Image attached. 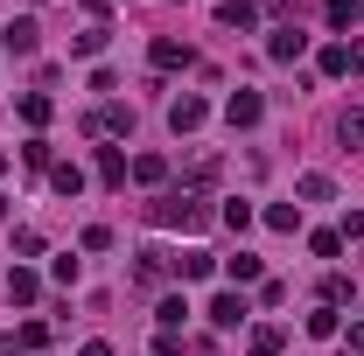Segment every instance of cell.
Returning a JSON list of instances; mask_svg holds the SVG:
<instances>
[{
  "mask_svg": "<svg viewBox=\"0 0 364 356\" xmlns=\"http://www.w3.org/2000/svg\"><path fill=\"white\" fill-rule=\"evenodd\" d=\"M49 182H56V196H77V189H85V168H77V161H56Z\"/></svg>",
  "mask_w": 364,
  "mask_h": 356,
  "instance_id": "cell-11",
  "label": "cell"
},
{
  "mask_svg": "<svg viewBox=\"0 0 364 356\" xmlns=\"http://www.w3.org/2000/svg\"><path fill=\"white\" fill-rule=\"evenodd\" d=\"M210 266H218L210 252H182V259H176V279H210Z\"/></svg>",
  "mask_w": 364,
  "mask_h": 356,
  "instance_id": "cell-12",
  "label": "cell"
},
{
  "mask_svg": "<svg viewBox=\"0 0 364 356\" xmlns=\"http://www.w3.org/2000/svg\"><path fill=\"white\" fill-rule=\"evenodd\" d=\"M147 56H154V70H189V63H196V49L176 43V35H154V49H147Z\"/></svg>",
  "mask_w": 364,
  "mask_h": 356,
  "instance_id": "cell-3",
  "label": "cell"
},
{
  "mask_svg": "<svg viewBox=\"0 0 364 356\" xmlns=\"http://www.w3.org/2000/svg\"><path fill=\"white\" fill-rule=\"evenodd\" d=\"M154 314H161V328H182V314H189V308H182L176 294H168V301H161V308H154Z\"/></svg>",
  "mask_w": 364,
  "mask_h": 356,
  "instance_id": "cell-28",
  "label": "cell"
},
{
  "mask_svg": "<svg viewBox=\"0 0 364 356\" xmlns=\"http://www.w3.org/2000/svg\"><path fill=\"white\" fill-rule=\"evenodd\" d=\"M267 223H273V230H301V203H273Z\"/></svg>",
  "mask_w": 364,
  "mask_h": 356,
  "instance_id": "cell-17",
  "label": "cell"
},
{
  "mask_svg": "<svg viewBox=\"0 0 364 356\" xmlns=\"http://www.w3.org/2000/svg\"><path fill=\"white\" fill-rule=\"evenodd\" d=\"M134 175H140V182H161V175H168V161H161V154H140Z\"/></svg>",
  "mask_w": 364,
  "mask_h": 356,
  "instance_id": "cell-25",
  "label": "cell"
},
{
  "mask_svg": "<svg viewBox=\"0 0 364 356\" xmlns=\"http://www.w3.org/2000/svg\"><path fill=\"white\" fill-rule=\"evenodd\" d=\"M85 356H112V350H105V343H85Z\"/></svg>",
  "mask_w": 364,
  "mask_h": 356,
  "instance_id": "cell-32",
  "label": "cell"
},
{
  "mask_svg": "<svg viewBox=\"0 0 364 356\" xmlns=\"http://www.w3.org/2000/svg\"><path fill=\"white\" fill-rule=\"evenodd\" d=\"M225 272H231V279H238V287H245V279H259V272H267V266H259L252 252H238V259H225Z\"/></svg>",
  "mask_w": 364,
  "mask_h": 356,
  "instance_id": "cell-18",
  "label": "cell"
},
{
  "mask_svg": "<svg viewBox=\"0 0 364 356\" xmlns=\"http://www.w3.org/2000/svg\"><path fill=\"white\" fill-rule=\"evenodd\" d=\"M350 70H358V77H364V43H358V49H350Z\"/></svg>",
  "mask_w": 364,
  "mask_h": 356,
  "instance_id": "cell-31",
  "label": "cell"
},
{
  "mask_svg": "<svg viewBox=\"0 0 364 356\" xmlns=\"http://www.w3.org/2000/svg\"><path fill=\"white\" fill-rule=\"evenodd\" d=\"M98 182H105V189L127 182V154H119V147H98Z\"/></svg>",
  "mask_w": 364,
  "mask_h": 356,
  "instance_id": "cell-8",
  "label": "cell"
},
{
  "mask_svg": "<svg viewBox=\"0 0 364 356\" xmlns=\"http://www.w3.org/2000/svg\"><path fill=\"white\" fill-rule=\"evenodd\" d=\"M309 335H336V308H316V314H309Z\"/></svg>",
  "mask_w": 364,
  "mask_h": 356,
  "instance_id": "cell-27",
  "label": "cell"
},
{
  "mask_svg": "<svg viewBox=\"0 0 364 356\" xmlns=\"http://www.w3.org/2000/svg\"><path fill=\"white\" fill-rule=\"evenodd\" d=\"M225 119L238 126V133L259 126V119H267V98H259V91H231V98H225Z\"/></svg>",
  "mask_w": 364,
  "mask_h": 356,
  "instance_id": "cell-2",
  "label": "cell"
},
{
  "mask_svg": "<svg viewBox=\"0 0 364 356\" xmlns=\"http://www.w3.org/2000/svg\"><path fill=\"white\" fill-rule=\"evenodd\" d=\"M0 356H21V343H0Z\"/></svg>",
  "mask_w": 364,
  "mask_h": 356,
  "instance_id": "cell-33",
  "label": "cell"
},
{
  "mask_svg": "<svg viewBox=\"0 0 364 356\" xmlns=\"http://www.w3.org/2000/svg\"><path fill=\"white\" fill-rule=\"evenodd\" d=\"M210 321H218V328H238V321H245V301H238V294H218V301H210Z\"/></svg>",
  "mask_w": 364,
  "mask_h": 356,
  "instance_id": "cell-9",
  "label": "cell"
},
{
  "mask_svg": "<svg viewBox=\"0 0 364 356\" xmlns=\"http://www.w3.org/2000/svg\"><path fill=\"white\" fill-rule=\"evenodd\" d=\"M161 272H168V259H161V252H140V287H154Z\"/></svg>",
  "mask_w": 364,
  "mask_h": 356,
  "instance_id": "cell-24",
  "label": "cell"
},
{
  "mask_svg": "<svg viewBox=\"0 0 364 356\" xmlns=\"http://www.w3.org/2000/svg\"><path fill=\"white\" fill-rule=\"evenodd\" d=\"M127 126H134L127 105H98V112H91V133H98V140H105V133H127Z\"/></svg>",
  "mask_w": 364,
  "mask_h": 356,
  "instance_id": "cell-7",
  "label": "cell"
},
{
  "mask_svg": "<svg viewBox=\"0 0 364 356\" xmlns=\"http://www.w3.org/2000/svg\"><path fill=\"white\" fill-rule=\"evenodd\" d=\"M343 238H364V210H358V217H343Z\"/></svg>",
  "mask_w": 364,
  "mask_h": 356,
  "instance_id": "cell-29",
  "label": "cell"
},
{
  "mask_svg": "<svg viewBox=\"0 0 364 356\" xmlns=\"http://www.w3.org/2000/svg\"><path fill=\"white\" fill-rule=\"evenodd\" d=\"M7 294H14L21 308H28V301L43 294V279H36V272H28V266H14V272H7Z\"/></svg>",
  "mask_w": 364,
  "mask_h": 356,
  "instance_id": "cell-10",
  "label": "cell"
},
{
  "mask_svg": "<svg viewBox=\"0 0 364 356\" xmlns=\"http://www.w3.org/2000/svg\"><path fill=\"white\" fill-rule=\"evenodd\" d=\"M322 70H329V77H343V70H350V49L329 43V49H322Z\"/></svg>",
  "mask_w": 364,
  "mask_h": 356,
  "instance_id": "cell-22",
  "label": "cell"
},
{
  "mask_svg": "<svg viewBox=\"0 0 364 356\" xmlns=\"http://www.w3.org/2000/svg\"><path fill=\"white\" fill-rule=\"evenodd\" d=\"M49 279H56V287H77V259H70V252H63V259H56V266H49Z\"/></svg>",
  "mask_w": 364,
  "mask_h": 356,
  "instance_id": "cell-26",
  "label": "cell"
},
{
  "mask_svg": "<svg viewBox=\"0 0 364 356\" xmlns=\"http://www.w3.org/2000/svg\"><path fill=\"white\" fill-rule=\"evenodd\" d=\"M280 343H287L280 328H252V343H245V356H280Z\"/></svg>",
  "mask_w": 364,
  "mask_h": 356,
  "instance_id": "cell-14",
  "label": "cell"
},
{
  "mask_svg": "<svg viewBox=\"0 0 364 356\" xmlns=\"http://www.w3.org/2000/svg\"><path fill=\"white\" fill-rule=\"evenodd\" d=\"M350 21H364V0H329V28H350Z\"/></svg>",
  "mask_w": 364,
  "mask_h": 356,
  "instance_id": "cell-16",
  "label": "cell"
},
{
  "mask_svg": "<svg viewBox=\"0 0 364 356\" xmlns=\"http://www.w3.org/2000/svg\"><path fill=\"white\" fill-rule=\"evenodd\" d=\"M301 49H309V35H301V28H273V43H267V56H273V63H294V56H301Z\"/></svg>",
  "mask_w": 364,
  "mask_h": 356,
  "instance_id": "cell-6",
  "label": "cell"
},
{
  "mask_svg": "<svg viewBox=\"0 0 364 356\" xmlns=\"http://www.w3.org/2000/svg\"><path fill=\"white\" fill-rule=\"evenodd\" d=\"M309 245H316V259H336V252H343V230H316Z\"/></svg>",
  "mask_w": 364,
  "mask_h": 356,
  "instance_id": "cell-23",
  "label": "cell"
},
{
  "mask_svg": "<svg viewBox=\"0 0 364 356\" xmlns=\"http://www.w3.org/2000/svg\"><path fill=\"white\" fill-rule=\"evenodd\" d=\"M147 217H154V223H182V230H196V223L210 217V210H203V203H196V196L182 189V196H161V203H154Z\"/></svg>",
  "mask_w": 364,
  "mask_h": 356,
  "instance_id": "cell-1",
  "label": "cell"
},
{
  "mask_svg": "<svg viewBox=\"0 0 364 356\" xmlns=\"http://www.w3.org/2000/svg\"><path fill=\"white\" fill-rule=\"evenodd\" d=\"M252 14H259L252 0H225V7H218V21H225V28H252Z\"/></svg>",
  "mask_w": 364,
  "mask_h": 356,
  "instance_id": "cell-13",
  "label": "cell"
},
{
  "mask_svg": "<svg viewBox=\"0 0 364 356\" xmlns=\"http://www.w3.org/2000/svg\"><path fill=\"white\" fill-rule=\"evenodd\" d=\"M350 350H358V356H364V321H358V328H350Z\"/></svg>",
  "mask_w": 364,
  "mask_h": 356,
  "instance_id": "cell-30",
  "label": "cell"
},
{
  "mask_svg": "<svg viewBox=\"0 0 364 356\" xmlns=\"http://www.w3.org/2000/svg\"><path fill=\"white\" fill-rule=\"evenodd\" d=\"M294 189H301L309 203H329V196H336V189H329V175H301V182H294Z\"/></svg>",
  "mask_w": 364,
  "mask_h": 356,
  "instance_id": "cell-20",
  "label": "cell"
},
{
  "mask_svg": "<svg viewBox=\"0 0 364 356\" xmlns=\"http://www.w3.org/2000/svg\"><path fill=\"white\" fill-rule=\"evenodd\" d=\"M105 35H112V28L98 21V28H85V35H77V43H70V49H77V56H98V49H105Z\"/></svg>",
  "mask_w": 364,
  "mask_h": 356,
  "instance_id": "cell-21",
  "label": "cell"
},
{
  "mask_svg": "<svg viewBox=\"0 0 364 356\" xmlns=\"http://www.w3.org/2000/svg\"><path fill=\"white\" fill-rule=\"evenodd\" d=\"M21 119H28V126H49V98H43V91L21 98Z\"/></svg>",
  "mask_w": 364,
  "mask_h": 356,
  "instance_id": "cell-19",
  "label": "cell"
},
{
  "mask_svg": "<svg viewBox=\"0 0 364 356\" xmlns=\"http://www.w3.org/2000/svg\"><path fill=\"white\" fill-rule=\"evenodd\" d=\"M7 56H36V43H43V28H36V14H21V21H7Z\"/></svg>",
  "mask_w": 364,
  "mask_h": 356,
  "instance_id": "cell-4",
  "label": "cell"
},
{
  "mask_svg": "<svg viewBox=\"0 0 364 356\" xmlns=\"http://www.w3.org/2000/svg\"><path fill=\"white\" fill-rule=\"evenodd\" d=\"M203 119H210V105H203V98H176V105H168V126H176V133H196Z\"/></svg>",
  "mask_w": 364,
  "mask_h": 356,
  "instance_id": "cell-5",
  "label": "cell"
},
{
  "mask_svg": "<svg viewBox=\"0 0 364 356\" xmlns=\"http://www.w3.org/2000/svg\"><path fill=\"white\" fill-rule=\"evenodd\" d=\"M336 140H343V147H364V105H358V112H343V119H336Z\"/></svg>",
  "mask_w": 364,
  "mask_h": 356,
  "instance_id": "cell-15",
  "label": "cell"
}]
</instances>
